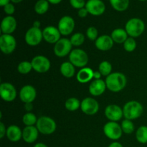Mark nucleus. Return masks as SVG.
I'll use <instances>...</instances> for the list:
<instances>
[{
	"label": "nucleus",
	"instance_id": "nucleus-1",
	"mask_svg": "<svg viewBox=\"0 0 147 147\" xmlns=\"http://www.w3.org/2000/svg\"><path fill=\"white\" fill-rule=\"evenodd\" d=\"M106 87L113 93H118L123 90L126 86L127 80L124 74L119 72L112 73L106 77Z\"/></svg>",
	"mask_w": 147,
	"mask_h": 147
},
{
	"label": "nucleus",
	"instance_id": "nucleus-2",
	"mask_svg": "<svg viewBox=\"0 0 147 147\" xmlns=\"http://www.w3.org/2000/svg\"><path fill=\"white\" fill-rule=\"evenodd\" d=\"M144 108L142 103L136 100H131L127 102L123 108V116L126 119L134 120L142 115Z\"/></svg>",
	"mask_w": 147,
	"mask_h": 147
},
{
	"label": "nucleus",
	"instance_id": "nucleus-3",
	"mask_svg": "<svg viewBox=\"0 0 147 147\" xmlns=\"http://www.w3.org/2000/svg\"><path fill=\"white\" fill-rule=\"evenodd\" d=\"M125 30L128 35L131 37H138L142 35L145 30V24L142 20L139 18H131L126 22Z\"/></svg>",
	"mask_w": 147,
	"mask_h": 147
},
{
	"label": "nucleus",
	"instance_id": "nucleus-4",
	"mask_svg": "<svg viewBox=\"0 0 147 147\" xmlns=\"http://www.w3.org/2000/svg\"><path fill=\"white\" fill-rule=\"evenodd\" d=\"M36 127L42 134L50 135L55 131L57 125L52 118L48 116H41L37 119Z\"/></svg>",
	"mask_w": 147,
	"mask_h": 147
},
{
	"label": "nucleus",
	"instance_id": "nucleus-5",
	"mask_svg": "<svg viewBox=\"0 0 147 147\" xmlns=\"http://www.w3.org/2000/svg\"><path fill=\"white\" fill-rule=\"evenodd\" d=\"M69 60L75 67L83 68L88 64V56L82 49H74L69 55Z\"/></svg>",
	"mask_w": 147,
	"mask_h": 147
},
{
	"label": "nucleus",
	"instance_id": "nucleus-6",
	"mask_svg": "<svg viewBox=\"0 0 147 147\" xmlns=\"http://www.w3.org/2000/svg\"><path fill=\"white\" fill-rule=\"evenodd\" d=\"M103 133L106 137L111 140H118L120 139L123 134L121 126L117 122L109 121L103 126Z\"/></svg>",
	"mask_w": 147,
	"mask_h": 147
},
{
	"label": "nucleus",
	"instance_id": "nucleus-7",
	"mask_svg": "<svg viewBox=\"0 0 147 147\" xmlns=\"http://www.w3.org/2000/svg\"><path fill=\"white\" fill-rule=\"evenodd\" d=\"M17 47V41L11 34H2L0 37V49L4 54L12 53Z\"/></svg>",
	"mask_w": 147,
	"mask_h": 147
},
{
	"label": "nucleus",
	"instance_id": "nucleus-8",
	"mask_svg": "<svg viewBox=\"0 0 147 147\" xmlns=\"http://www.w3.org/2000/svg\"><path fill=\"white\" fill-rule=\"evenodd\" d=\"M73 45L70 40L67 38H61L55 44L54 53L57 57H63L70 55L72 51Z\"/></svg>",
	"mask_w": 147,
	"mask_h": 147
},
{
	"label": "nucleus",
	"instance_id": "nucleus-9",
	"mask_svg": "<svg viewBox=\"0 0 147 147\" xmlns=\"http://www.w3.org/2000/svg\"><path fill=\"white\" fill-rule=\"evenodd\" d=\"M25 42L30 46H37L40 44L43 39L42 31L40 28L32 27L29 29L25 34Z\"/></svg>",
	"mask_w": 147,
	"mask_h": 147
},
{
	"label": "nucleus",
	"instance_id": "nucleus-10",
	"mask_svg": "<svg viewBox=\"0 0 147 147\" xmlns=\"http://www.w3.org/2000/svg\"><path fill=\"white\" fill-rule=\"evenodd\" d=\"M33 70L40 73H45L50 68V61L44 55H37L32 60Z\"/></svg>",
	"mask_w": 147,
	"mask_h": 147
},
{
	"label": "nucleus",
	"instance_id": "nucleus-11",
	"mask_svg": "<svg viewBox=\"0 0 147 147\" xmlns=\"http://www.w3.org/2000/svg\"><path fill=\"white\" fill-rule=\"evenodd\" d=\"M75 20L70 16H64L59 20L58 28L62 35L67 36L71 34L75 28Z\"/></svg>",
	"mask_w": 147,
	"mask_h": 147
},
{
	"label": "nucleus",
	"instance_id": "nucleus-12",
	"mask_svg": "<svg viewBox=\"0 0 147 147\" xmlns=\"http://www.w3.org/2000/svg\"><path fill=\"white\" fill-rule=\"evenodd\" d=\"M80 109L86 115L93 116L97 113L99 110V104L93 98H86L81 101Z\"/></svg>",
	"mask_w": 147,
	"mask_h": 147
},
{
	"label": "nucleus",
	"instance_id": "nucleus-13",
	"mask_svg": "<svg viewBox=\"0 0 147 147\" xmlns=\"http://www.w3.org/2000/svg\"><path fill=\"white\" fill-rule=\"evenodd\" d=\"M85 7L93 16H100L106 11V5L102 0H88Z\"/></svg>",
	"mask_w": 147,
	"mask_h": 147
},
{
	"label": "nucleus",
	"instance_id": "nucleus-14",
	"mask_svg": "<svg viewBox=\"0 0 147 147\" xmlns=\"http://www.w3.org/2000/svg\"><path fill=\"white\" fill-rule=\"evenodd\" d=\"M0 96L4 101H13L17 97V90L11 83H2L0 86Z\"/></svg>",
	"mask_w": 147,
	"mask_h": 147
},
{
	"label": "nucleus",
	"instance_id": "nucleus-15",
	"mask_svg": "<svg viewBox=\"0 0 147 147\" xmlns=\"http://www.w3.org/2000/svg\"><path fill=\"white\" fill-rule=\"evenodd\" d=\"M43 39L50 44H55L60 40V34L57 27L54 26H47L42 30Z\"/></svg>",
	"mask_w": 147,
	"mask_h": 147
},
{
	"label": "nucleus",
	"instance_id": "nucleus-16",
	"mask_svg": "<svg viewBox=\"0 0 147 147\" xmlns=\"http://www.w3.org/2000/svg\"><path fill=\"white\" fill-rule=\"evenodd\" d=\"M105 115L110 121L117 122L123 116V109L117 105H109L105 109Z\"/></svg>",
	"mask_w": 147,
	"mask_h": 147
},
{
	"label": "nucleus",
	"instance_id": "nucleus-17",
	"mask_svg": "<svg viewBox=\"0 0 147 147\" xmlns=\"http://www.w3.org/2000/svg\"><path fill=\"white\" fill-rule=\"evenodd\" d=\"M37 92L35 88L31 85H26L23 86L20 91V98L24 103H32L36 98Z\"/></svg>",
	"mask_w": 147,
	"mask_h": 147
},
{
	"label": "nucleus",
	"instance_id": "nucleus-18",
	"mask_svg": "<svg viewBox=\"0 0 147 147\" xmlns=\"http://www.w3.org/2000/svg\"><path fill=\"white\" fill-rule=\"evenodd\" d=\"M17 22L16 19L12 16L4 17L1 22V31L4 34H11L15 31Z\"/></svg>",
	"mask_w": 147,
	"mask_h": 147
},
{
	"label": "nucleus",
	"instance_id": "nucleus-19",
	"mask_svg": "<svg viewBox=\"0 0 147 147\" xmlns=\"http://www.w3.org/2000/svg\"><path fill=\"white\" fill-rule=\"evenodd\" d=\"M113 43L114 42L111 36L103 34L98 37L97 40L95 41V45L98 50L101 51H108L112 48Z\"/></svg>",
	"mask_w": 147,
	"mask_h": 147
},
{
	"label": "nucleus",
	"instance_id": "nucleus-20",
	"mask_svg": "<svg viewBox=\"0 0 147 147\" xmlns=\"http://www.w3.org/2000/svg\"><path fill=\"white\" fill-rule=\"evenodd\" d=\"M39 131L34 126H25L22 131V139L26 143L32 144L37 141L39 136Z\"/></svg>",
	"mask_w": 147,
	"mask_h": 147
},
{
	"label": "nucleus",
	"instance_id": "nucleus-21",
	"mask_svg": "<svg viewBox=\"0 0 147 147\" xmlns=\"http://www.w3.org/2000/svg\"><path fill=\"white\" fill-rule=\"evenodd\" d=\"M106 82L101 79L93 80L89 86V92L93 96H99L103 94L106 89Z\"/></svg>",
	"mask_w": 147,
	"mask_h": 147
},
{
	"label": "nucleus",
	"instance_id": "nucleus-22",
	"mask_svg": "<svg viewBox=\"0 0 147 147\" xmlns=\"http://www.w3.org/2000/svg\"><path fill=\"white\" fill-rule=\"evenodd\" d=\"M94 71L90 67H85L80 69L76 75V79L80 83H86L93 79Z\"/></svg>",
	"mask_w": 147,
	"mask_h": 147
},
{
	"label": "nucleus",
	"instance_id": "nucleus-23",
	"mask_svg": "<svg viewBox=\"0 0 147 147\" xmlns=\"http://www.w3.org/2000/svg\"><path fill=\"white\" fill-rule=\"evenodd\" d=\"M7 139L12 142H17L22 138V131L16 125H11L7 129Z\"/></svg>",
	"mask_w": 147,
	"mask_h": 147
},
{
	"label": "nucleus",
	"instance_id": "nucleus-24",
	"mask_svg": "<svg viewBox=\"0 0 147 147\" xmlns=\"http://www.w3.org/2000/svg\"><path fill=\"white\" fill-rule=\"evenodd\" d=\"M111 38L113 39L114 42L118 43V44H121V43H124L128 39V34L126 32V30H123L121 28H117L115 29L111 33Z\"/></svg>",
	"mask_w": 147,
	"mask_h": 147
},
{
	"label": "nucleus",
	"instance_id": "nucleus-25",
	"mask_svg": "<svg viewBox=\"0 0 147 147\" xmlns=\"http://www.w3.org/2000/svg\"><path fill=\"white\" fill-rule=\"evenodd\" d=\"M60 73L64 77L70 78L74 76L75 73H76V69L75 66L69 62H65L60 65Z\"/></svg>",
	"mask_w": 147,
	"mask_h": 147
},
{
	"label": "nucleus",
	"instance_id": "nucleus-26",
	"mask_svg": "<svg viewBox=\"0 0 147 147\" xmlns=\"http://www.w3.org/2000/svg\"><path fill=\"white\" fill-rule=\"evenodd\" d=\"M111 7L117 11H124L129 8V0H109Z\"/></svg>",
	"mask_w": 147,
	"mask_h": 147
},
{
	"label": "nucleus",
	"instance_id": "nucleus-27",
	"mask_svg": "<svg viewBox=\"0 0 147 147\" xmlns=\"http://www.w3.org/2000/svg\"><path fill=\"white\" fill-rule=\"evenodd\" d=\"M49 1L47 0H38L34 4V11L37 14H44L49 9Z\"/></svg>",
	"mask_w": 147,
	"mask_h": 147
},
{
	"label": "nucleus",
	"instance_id": "nucleus-28",
	"mask_svg": "<svg viewBox=\"0 0 147 147\" xmlns=\"http://www.w3.org/2000/svg\"><path fill=\"white\" fill-rule=\"evenodd\" d=\"M80 104H81V102H80L78 99L72 97L69 98L66 100L65 106V109L67 110L70 111H77L78 109H80Z\"/></svg>",
	"mask_w": 147,
	"mask_h": 147
},
{
	"label": "nucleus",
	"instance_id": "nucleus-29",
	"mask_svg": "<svg viewBox=\"0 0 147 147\" xmlns=\"http://www.w3.org/2000/svg\"><path fill=\"white\" fill-rule=\"evenodd\" d=\"M136 140L140 144L147 143V126H142L137 129L136 132Z\"/></svg>",
	"mask_w": 147,
	"mask_h": 147
},
{
	"label": "nucleus",
	"instance_id": "nucleus-30",
	"mask_svg": "<svg viewBox=\"0 0 147 147\" xmlns=\"http://www.w3.org/2000/svg\"><path fill=\"white\" fill-rule=\"evenodd\" d=\"M98 71L103 76H109L112 71V65L111 63L107 60H103L100 63L98 66Z\"/></svg>",
	"mask_w": 147,
	"mask_h": 147
},
{
	"label": "nucleus",
	"instance_id": "nucleus-31",
	"mask_svg": "<svg viewBox=\"0 0 147 147\" xmlns=\"http://www.w3.org/2000/svg\"><path fill=\"white\" fill-rule=\"evenodd\" d=\"M37 119H37L34 113H31V112H27L23 116L22 122L26 126H34V124L37 123Z\"/></svg>",
	"mask_w": 147,
	"mask_h": 147
},
{
	"label": "nucleus",
	"instance_id": "nucleus-32",
	"mask_svg": "<svg viewBox=\"0 0 147 147\" xmlns=\"http://www.w3.org/2000/svg\"><path fill=\"white\" fill-rule=\"evenodd\" d=\"M70 42L75 47L82 45L85 41V35L81 32H76L71 36L70 39Z\"/></svg>",
	"mask_w": 147,
	"mask_h": 147
},
{
	"label": "nucleus",
	"instance_id": "nucleus-33",
	"mask_svg": "<svg viewBox=\"0 0 147 147\" xmlns=\"http://www.w3.org/2000/svg\"><path fill=\"white\" fill-rule=\"evenodd\" d=\"M32 65L31 62H29L25 60L20 63V64L17 66V70L20 73L23 75L28 74L32 70Z\"/></svg>",
	"mask_w": 147,
	"mask_h": 147
},
{
	"label": "nucleus",
	"instance_id": "nucleus-34",
	"mask_svg": "<svg viewBox=\"0 0 147 147\" xmlns=\"http://www.w3.org/2000/svg\"><path fill=\"white\" fill-rule=\"evenodd\" d=\"M121 129L123 131V133L126 134H130L134 131V124L132 122V121L129 120V119H125L122 121L121 125Z\"/></svg>",
	"mask_w": 147,
	"mask_h": 147
},
{
	"label": "nucleus",
	"instance_id": "nucleus-35",
	"mask_svg": "<svg viewBox=\"0 0 147 147\" xmlns=\"http://www.w3.org/2000/svg\"><path fill=\"white\" fill-rule=\"evenodd\" d=\"M136 42L133 37H128L127 40L123 43V48L126 52L131 53L134 51L136 48Z\"/></svg>",
	"mask_w": 147,
	"mask_h": 147
},
{
	"label": "nucleus",
	"instance_id": "nucleus-36",
	"mask_svg": "<svg viewBox=\"0 0 147 147\" xmlns=\"http://www.w3.org/2000/svg\"><path fill=\"white\" fill-rule=\"evenodd\" d=\"M98 31L95 27H89L86 30V36L91 41H96L98 39Z\"/></svg>",
	"mask_w": 147,
	"mask_h": 147
},
{
	"label": "nucleus",
	"instance_id": "nucleus-37",
	"mask_svg": "<svg viewBox=\"0 0 147 147\" xmlns=\"http://www.w3.org/2000/svg\"><path fill=\"white\" fill-rule=\"evenodd\" d=\"M70 4L72 7L79 10L86 7V2L85 0H70Z\"/></svg>",
	"mask_w": 147,
	"mask_h": 147
},
{
	"label": "nucleus",
	"instance_id": "nucleus-38",
	"mask_svg": "<svg viewBox=\"0 0 147 147\" xmlns=\"http://www.w3.org/2000/svg\"><path fill=\"white\" fill-rule=\"evenodd\" d=\"M3 9H4V13L7 14V16H12V14L15 11V7H14L13 4L9 3L8 4H7V5L3 7Z\"/></svg>",
	"mask_w": 147,
	"mask_h": 147
},
{
	"label": "nucleus",
	"instance_id": "nucleus-39",
	"mask_svg": "<svg viewBox=\"0 0 147 147\" xmlns=\"http://www.w3.org/2000/svg\"><path fill=\"white\" fill-rule=\"evenodd\" d=\"M88 14V11L86 9V7L80 9H79L78 11V17H80V18H85V17H87Z\"/></svg>",
	"mask_w": 147,
	"mask_h": 147
},
{
	"label": "nucleus",
	"instance_id": "nucleus-40",
	"mask_svg": "<svg viewBox=\"0 0 147 147\" xmlns=\"http://www.w3.org/2000/svg\"><path fill=\"white\" fill-rule=\"evenodd\" d=\"M6 134H7V129H6L5 126H4L2 122H1L0 123V138L3 139L6 135Z\"/></svg>",
	"mask_w": 147,
	"mask_h": 147
},
{
	"label": "nucleus",
	"instance_id": "nucleus-41",
	"mask_svg": "<svg viewBox=\"0 0 147 147\" xmlns=\"http://www.w3.org/2000/svg\"><path fill=\"white\" fill-rule=\"evenodd\" d=\"M24 108H25V110L27 111V112H30L33 109L32 103H24Z\"/></svg>",
	"mask_w": 147,
	"mask_h": 147
},
{
	"label": "nucleus",
	"instance_id": "nucleus-42",
	"mask_svg": "<svg viewBox=\"0 0 147 147\" xmlns=\"http://www.w3.org/2000/svg\"><path fill=\"white\" fill-rule=\"evenodd\" d=\"M102 75L99 71H94V74H93V79L94 80H99L101 78Z\"/></svg>",
	"mask_w": 147,
	"mask_h": 147
},
{
	"label": "nucleus",
	"instance_id": "nucleus-43",
	"mask_svg": "<svg viewBox=\"0 0 147 147\" xmlns=\"http://www.w3.org/2000/svg\"><path fill=\"white\" fill-rule=\"evenodd\" d=\"M108 147H123V145H122L121 143H119V142H113V143L111 144Z\"/></svg>",
	"mask_w": 147,
	"mask_h": 147
},
{
	"label": "nucleus",
	"instance_id": "nucleus-44",
	"mask_svg": "<svg viewBox=\"0 0 147 147\" xmlns=\"http://www.w3.org/2000/svg\"><path fill=\"white\" fill-rule=\"evenodd\" d=\"M10 1H11V0H0V6L4 7V6L10 3Z\"/></svg>",
	"mask_w": 147,
	"mask_h": 147
},
{
	"label": "nucleus",
	"instance_id": "nucleus-45",
	"mask_svg": "<svg viewBox=\"0 0 147 147\" xmlns=\"http://www.w3.org/2000/svg\"><path fill=\"white\" fill-rule=\"evenodd\" d=\"M49 1V3L52 4H58L61 2L63 0H47Z\"/></svg>",
	"mask_w": 147,
	"mask_h": 147
},
{
	"label": "nucleus",
	"instance_id": "nucleus-46",
	"mask_svg": "<svg viewBox=\"0 0 147 147\" xmlns=\"http://www.w3.org/2000/svg\"><path fill=\"white\" fill-rule=\"evenodd\" d=\"M40 25H41V24H40V21H34V22H33V26L32 27H36V28H40Z\"/></svg>",
	"mask_w": 147,
	"mask_h": 147
},
{
	"label": "nucleus",
	"instance_id": "nucleus-47",
	"mask_svg": "<svg viewBox=\"0 0 147 147\" xmlns=\"http://www.w3.org/2000/svg\"><path fill=\"white\" fill-rule=\"evenodd\" d=\"M33 147H48V146L43 143H37L36 144H34V146Z\"/></svg>",
	"mask_w": 147,
	"mask_h": 147
},
{
	"label": "nucleus",
	"instance_id": "nucleus-48",
	"mask_svg": "<svg viewBox=\"0 0 147 147\" xmlns=\"http://www.w3.org/2000/svg\"><path fill=\"white\" fill-rule=\"evenodd\" d=\"M23 0H11V1L12 3H14V4H18V3H20L22 2Z\"/></svg>",
	"mask_w": 147,
	"mask_h": 147
},
{
	"label": "nucleus",
	"instance_id": "nucleus-49",
	"mask_svg": "<svg viewBox=\"0 0 147 147\" xmlns=\"http://www.w3.org/2000/svg\"><path fill=\"white\" fill-rule=\"evenodd\" d=\"M138 1H146V0H138Z\"/></svg>",
	"mask_w": 147,
	"mask_h": 147
}]
</instances>
